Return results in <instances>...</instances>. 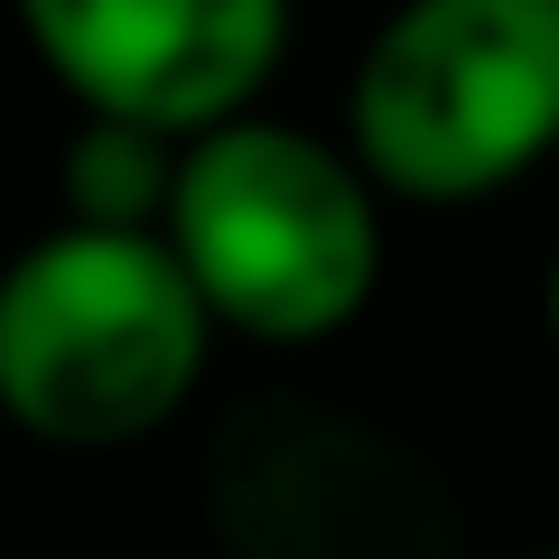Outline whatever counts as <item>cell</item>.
<instances>
[{
	"label": "cell",
	"mask_w": 559,
	"mask_h": 559,
	"mask_svg": "<svg viewBox=\"0 0 559 559\" xmlns=\"http://www.w3.org/2000/svg\"><path fill=\"white\" fill-rule=\"evenodd\" d=\"M215 364V318L168 234L47 224L0 261V419L66 457L159 439Z\"/></svg>",
	"instance_id": "cell-1"
},
{
	"label": "cell",
	"mask_w": 559,
	"mask_h": 559,
	"mask_svg": "<svg viewBox=\"0 0 559 559\" xmlns=\"http://www.w3.org/2000/svg\"><path fill=\"white\" fill-rule=\"evenodd\" d=\"M10 20L84 121L205 140L261 112L299 0H10Z\"/></svg>",
	"instance_id": "cell-5"
},
{
	"label": "cell",
	"mask_w": 559,
	"mask_h": 559,
	"mask_svg": "<svg viewBox=\"0 0 559 559\" xmlns=\"http://www.w3.org/2000/svg\"><path fill=\"white\" fill-rule=\"evenodd\" d=\"M382 187L345 140L280 112H242L187 140L168 252L197 280L215 336L308 355L336 345L382 289Z\"/></svg>",
	"instance_id": "cell-2"
},
{
	"label": "cell",
	"mask_w": 559,
	"mask_h": 559,
	"mask_svg": "<svg viewBox=\"0 0 559 559\" xmlns=\"http://www.w3.org/2000/svg\"><path fill=\"white\" fill-rule=\"evenodd\" d=\"M178 159H187V140H168V131H140V121H84L75 112V140H66V168H57L66 224L159 234L168 197H178Z\"/></svg>",
	"instance_id": "cell-6"
},
{
	"label": "cell",
	"mask_w": 559,
	"mask_h": 559,
	"mask_svg": "<svg viewBox=\"0 0 559 559\" xmlns=\"http://www.w3.org/2000/svg\"><path fill=\"white\" fill-rule=\"evenodd\" d=\"M345 150L392 205H485L559 150V0H392L345 75Z\"/></svg>",
	"instance_id": "cell-3"
},
{
	"label": "cell",
	"mask_w": 559,
	"mask_h": 559,
	"mask_svg": "<svg viewBox=\"0 0 559 559\" xmlns=\"http://www.w3.org/2000/svg\"><path fill=\"white\" fill-rule=\"evenodd\" d=\"M540 336H550V355H559V252H550V271H540Z\"/></svg>",
	"instance_id": "cell-7"
},
{
	"label": "cell",
	"mask_w": 559,
	"mask_h": 559,
	"mask_svg": "<svg viewBox=\"0 0 559 559\" xmlns=\"http://www.w3.org/2000/svg\"><path fill=\"white\" fill-rule=\"evenodd\" d=\"M532 559H559V550H532Z\"/></svg>",
	"instance_id": "cell-8"
},
{
	"label": "cell",
	"mask_w": 559,
	"mask_h": 559,
	"mask_svg": "<svg viewBox=\"0 0 559 559\" xmlns=\"http://www.w3.org/2000/svg\"><path fill=\"white\" fill-rule=\"evenodd\" d=\"M205 513L234 559H448V476L401 429L318 392H271L224 419Z\"/></svg>",
	"instance_id": "cell-4"
}]
</instances>
